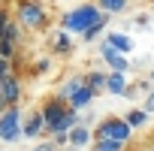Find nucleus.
<instances>
[{"mask_svg":"<svg viewBox=\"0 0 154 151\" xmlns=\"http://www.w3.org/2000/svg\"><path fill=\"white\" fill-rule=\"evenodd\" d=\"M94 151H124V145L121 142H112V139H97Z\"/></svg>","mask_w":154,"mask_h":151,"instance_id":"nucleus-17","label":"nucleus"},{"mask_svg":"<svg viewBox=\"0 0 154 151\" xmlns=\"http://www.w3.org/2000/svg\"><path fill=\"white\" fill-rule=\"evenodd\" d=\"M66 139H69V145H72L75 151H82V148H85V145L94 139V133H91L88 127H82V124H75V127L66 133Z\"/></svg>","mask_w":154,"mask_h":151,"instance_id":"nucleus-8","label":"nucleus"},{"mask_svg":"<svg viewBox=\"0 0 154 151\" xmlns=\"http://www.w3.org/2000/svg\"><path fill=\"white\" fill-rule=\"evenodd\" d=\"M106 42H109L115 51H121V54H124V51H130V36H127V33H109V36H106Z\"/></svg>","mask_w":154,"mask_h":151,"instance_id":"nucleus-13","label":"nucleus"},{"mask_svg":"<svg viewBox=\"0 0 154 151\" xmlns=\"http://www.w3.org/2000/svg\"><path fill=\"white\" fill-rule=\"evenodd\" d=\"M91 100H94V91H91L88 85H82L79 91H75V94H72V97L66 100V106H69V109H75V112H79V109H85V106H88Z\"/></svg>","mask_w":154,"mask_h":151,"instance_id":"nucleus-9","label":"nucleus"},{"mask_svg":"<svg viewBox=\"0 0 154 151\" xmlns=\"http://www.w3.org/2000/svg\"><path fill=\"white\" fill-rule=\"evenodd\" d=\"M18 33H21V24L12 21V18H6L3 24H0V42H12V45H15Z\"/></svg>","mask_w":154,"mask_h":151,"instance_id":"nucleus-11","label":"nucleus"},{"mask_svg":"<svg viewBox=\"0 0 154 151\" xmlns=\"http://www.w3.org/2000/svg\"><path fill=\"white\" fill-rule=\"evenodd\" d=\"M124 121L130 124V130H133V127H142V124L148 121V112H145V109H130V112L124 115Z\"/></svg>","mask_w":154,"mask_h":151,"instance_id":"nucleus-14","label":"nucleus"},{"mask_svg":"<svg viewBox=\"0 0 154 151\" xmlns=\"http://www.w3.org/2000/svg\"><path fill=\"white\" fill-rule=\"evenodd\" d=\"M21 133V109L18 106H6L0 112V142H12Z\"/></svg>","mask_w":154,"mask_h":151,"instance_id":"nucleus-5","label":"nucleus"},{"mask_svg":"<svg viewBox=\"0 0 154 151\" xmlns=\"http://www.w3.org/2000/svg\"><path fill=\"white\" fill-rule=\"evenodd\" d=\"M85 85H88V88H91V91L97 94L100 88H106V76H103V72H91L88 79H85Z\"/></svg>","mask_w":154,"mask_h":151,"instance_id":"nucleus-16","label":"nucleus"},{"mask_svg":"<svg viewBox=\"0 0 154 151\" xmlns=\"http://www.w3.org/2000/svg\"><path fill=\"white\" fill-rule=\"evenodd\" d=\"M66 151H75V148H66Z\"/></svg>","mask_w":154,"mask_h":151,"instance_id":"nucleus-25","label":"nucleus"},{"mask_svg":"<svg viewBox=\"0 0 154 151\" xmlns=\"http://www.w3.org/2000/svg\"><path fill=\"white\" fill-rule=\"evenodd\" d=\"M54 45H57V51H60V54H66V51H69V36H66V33H60Z\"/></svg>","mask_w":154,"mask_h":151,"instance_id":"nucleus-19","label":"nucleus"},{"mask_svg":"<svg viewBox=\"0 0 154 151\" xmlns=\"http://www.w3.org/2000/svg\"><path fill=\"white\" fill-rule=\"evenodd\" d=\"M39 115H42L45 130H48L51 136H63V133H69L75 124H79V112L69 109L60 97L45 100V103H42V109H39Z\"/></svg>","mask_w":154,"mask_h":151,"instance_id":"nucleus-1","label":"nucleus"},{"mask_svg":"<svg viewBox=\"0 0 154 151\" xmlns=\"http://www.w3.org/2000/svg\"><path fill=\"white\" fill-rule=\"evenodd\" d=\"M97 9L100 12H124L127 0H97Z\"/></svg>","mask_w":154,"mask_h":151,"instance_id":"nucleus-15","label":"nucleus"},{"mask_svg":"<svg viewBox=\"0 0 154 151\" xmlns=\"http://www.w3.org/2000/svg\"><path fill=\"white\" fill-rule=\"evenodd\" d=\"M0 57H12V42H0Z\"/></svg>","mask_w":154,"mask_h":151,"instance_id":"nucleus-20","label":"nucleus"},{"mask_svg":"<svg viewBox=\"0 0 154 151\" xmlns=\"http://www.w3.org/2000/svg\"><path fill=\"white\" fill-rule=\"evenodd\" d=\"M42 130H45V121H42V115H39V112H33V115L27 118V124H24V136H27V139H33V136H39Z\"/></svg>","mask_w":154,"mask_h":151,"instance_id":"nucleus-12","label":"nucleus"},{"mask_svg":"<svg viewBox=\"0 0 154 151\" xmlns=\"http://www.w3.org/2000/svg\"><path fill=\"white\" fill-rule=\"evenodd\" d=\"M145 112H148V115H151V112H154V94H151V97H148V103H145Z\"/></svg>","mask_w":154,"mask_h":151,"instance_id":"nucleus-21","label":"nucleus"},{"mask_svg":"<svg viewBox=\"0 0 154 151\" xmlns=\"http://www.w3.org/2000/svg\"><path fill=\"white\" fill-rule=\"evenodd\" d=\"M100 54L106 57V63L112 66V72H127V57H124L121 51H115L109 42H103V45H100Z\"/></svg>","mask_w":154,"mask_h":151,"instance_id":"nucleus-7","label":"nucleus"},{"mask_svg":"<svg viewBox=\"0 0 154 151\" xmlns=\"http://www.w3.org/2000/svg\"><path fill=\"white\" fill-rule=\"evenodd\" d=\"M130 133H133V130H130V124H127L124 118H106V121H100V124H97L94 139H112V142L127 145Z\"/></svg>","mask_w":154,"mask_h":151,"instance_id":"nucleus-3","label":"nucleus"},{"mask_svg":"<svg viewBox=\"0 0 154 151\" xmlns=\"http://www.w3.org/2000/svg\"><path fill=\"white\" fill-rule=\"evenodd\" d=\"M106 91L115 94V97L124 94V91H127V76H124V72H109V76H106Z\"/></svg>","mask_w":154,"mask_h":151,"instance_id":"nucleus-10","label":"nucleus"},{"mask_svg":"<svg viewBox=\"0 0 154 151\" xmlns=\"http://www.w3.org/2000/svg\"><path fill=\"white\" fill-rule=\"evenodd\" d=\"M103 27H106V12H103V15H100V18H97V21H94V24L85 30V39H94V36H97Z\"/></svg>","mask_w":154,"mask_h":151,"instance_id":"nucleus-18","label":"nucleus"},{"mask_svg":"<svg viewBox=\"0 0 154 151\" xmlns=\"http://www.w3.org/2000/svg\"><path fill=\"white\" fill-rule=\"evenodd\" d=\"M3 21H6V12H3V9H0V24H3Z\"/></svg>","mask_w":154,"mask_h":151,"instance_id":"nucleus-24","label":"nucleus"},{"mask_svg":"<svg viewBox=\"0 0 154 151\" xmlns=\"http://www.w3.org/2000/svg\"><path fill=\"white\" fill-rule=\"evenodd\" d=\"M6 109V100H3V94H0V112H3Z\"/></svg>","mask_w":154,"mask_h":151,"instance_id":"nucleus-23","label":"nucleus"},{"mask_svg":"<svg viewBox=\"0 0 154 151\" xmlns=\"http://www.w3.org/2000/svg\"><path fill=\"white\" fill-rule=\"evenodd\" d=\"M0 94H3L6 106H18V97H21V82L15 79V76L9 72L3 82H0Z\"/></svg>","mask_w":154,"mask_h":151,"instance_id":"nucleus-6","label":"nucleus"},{"mask_svg":"<svg viewBox=\"0 0 154 151\" xmlns=\"http://www.w3.org/2000/svg\"><path fill=\"white\" fill-rule=\"evenodd\" d=\"M100 15H103V12H100L94 3H85V6H75L72 12H66L63 21H60V27H63V33H82V36H85V30H88Z\"/></svg>","mask_w":154,"mask_h":151,"instance_id":"nucleus-2","label":"nucleus"},{"mask_svg":"<svg viewBox=\"0 0 154 151\" xmlns=\"http://www.w3.org/2000/svg\"><path fill=\"white\" fill-rule=\"evenodd\" d=\"M33 151H54V148H51V145H48V142H45V145H36V148H33Z\"/></svg>","mask_w":154,"mask_h":151,"instance_id":"nucleus-22","label":"nucleus"},{"mask_svg":"<svg viewBox=\"0 0 154 151\" xmlns=\"http://www.w3.org/2000/svg\"><path fill=\"white\" fill-rule=\"evenodd\" d=\"M15 12H18V24H24V27H30V30L45 27V9L36 3V0H18V3H15Z\"/></svg>","mask_w":154,"mask_h":151,"instance_id":"nucleus-4","label":"nucleus"}]
</instances>
